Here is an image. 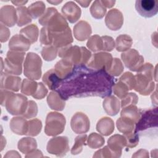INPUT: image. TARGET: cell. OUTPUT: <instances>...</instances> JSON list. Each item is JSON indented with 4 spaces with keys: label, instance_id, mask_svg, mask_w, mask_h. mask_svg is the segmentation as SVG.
<instances>
[{
    "label": "cell",
    "instance_id": "51",
    "mask_svg": "<svg viewBox=\"0 0 158 158\" xmlns=\"http://www.w3.org/2000/svg\"><path fill=\"white\" fill-rule=\"evenodd\" d=\"M48 2H49V3H51V4H57L59 3H60L62 2V1H48Z\"/></svg>",
    "mask_w": 158,
    "mask_h": 158
},
{
    "label": "cell",
    "instance_id": "50",
    "mask_svg": "<svg viewBox=\"0 0 158 158\" xmlns=\"http://www.w3.org/2000/svg\"><path fill=\"white\" fill-rule=\"evenodd\" d=\"M12 2L13 3V4H14L15 6H21V5H23V4H25V3H27V1H12Z\"/></svg>",
    "mask_w": 158,
    "mask_h": 158
},
{
    "label": "cell",
    "instance_id": "4",
    "mask_svg": "<svg viewBox=\"0 0 158 158\" xmlns=\"http://www.w3.org/2000/svg\"><path fill=\"white\" fill-rule=\"evenodd\" d=\"M65 118L59 113L50 112L46 117L44 131L48 136H54L61 133L65 128Z\"/></svg>",
    "mask_w": 158,
    "mask_h": 158
},
{
    "label": "cell",
    "instance_id": "17",
    "mask_svg": "<svg viewBox=\"0 0 158 158\" xmlns=\"http://www.w3.org/2000/svg\"><path fill=\"white\" fill-rule=\"evenodd\" d=\"M63 79L57 73L55 70H48L43 77V81L51 90L57 89L62 84Z\"/></svg>",
    "mask_w": 158,
    "mask_h": 158
},
{
    "label": "cell",
    "instance_id": "5",
    "mask_svg": "<svg viewBox=\"0 0 158 158\" xmlns=\"http://www.w3.org/2000/svg\"><path fill=\"white\" fill-rule=\"evenodd\" d=\"M7 110L12 115H23L27 107V98L20 94L12 93L7 99Z\"/></svg>",
    "mask_w": 158,
    "mask_h": 158
},
{
    "label": "cell",
    "instance_id": "48",
    "mask_svg": "<svg viewBox=\"0 0 158 158\" xmlns=\"http://www.w3.org/2000/svg\"><path fill=\"white\" fill-rule=\"evenodd\" d=\"M101 1L105 7H106L108 8L112 7L115 2V1Z\"/></svg>",
    "mask_w": 158,
    "mask_h": 158
},
{
    "label": "cell",
    "instance_id": "20",
    "mask_svg": "<svg viewBox=\"0 0 158 158\" xmlns=\"http://www.w3.org/2000/svg\"><path fill=\"white\" fill-rule=\"evenodd\" d=\"M12 131L18 135H26L28 129V122L22 117H14L10 124Z\"/></svg>",
    "mask_w": 158,
    "mask_h": 158
},
{
    "label": "cell",
    "instance_id": "1",
    "mask_svg": "<svg viewBox=\"0 0 158 158\" xmlns=\"http://www.w3.org/2000/svg\"><path fill=\"white\" fill-rule=\"evenodd\" d=\"M114 85V78L105 69H95L85 64L73 66L61 85L56 89L66 100L75 97H106L109 96Z\"/></svg>",
    "mask_w": 158,
    "mask_h": 158
},
{
    "label": "cell",
    "instance_id": "15",
    "mask_svg": "<svg viewBox=\"0 0 158 158\" xmlns=\"http://www.w3.org/2000/svg\"><path fill=\"white\" fill-rule=\"evenodd\" d=\"M17 20V12L12 6H5L1 9V21L9 27H12Z\"/></svg>",
    "mask_w": 158,
    "mask_h": 158
},
{
    "label": "cell",
    "instance_id": "45",
    "mask_svg": "<svg viewBox=\"0 0 158 158\" xmlns=\"http://www.w3.org/2000/svg\"><path fill=\"white\" fill-rule=\"evenodd\" d=\"M48 90L44 85L42 83H38V87L35 93L32 95L33 98L37 99H41L43 98L47 94Z\"/></svg>",
    "mask_w": 158,
    "mask_h": 158
},
{
    "label": "cell",
    "instance_id": "7",
    "mask_svg": "<svg viewBox=\"0 0 158 158\" xmlns=\"http://www.w3.org/2000/svg\"><path fill=\"white\" fill-rule=\"evenodd\" d=\"M152 77L144 73L139 72L135 77V89L141 94L148 95L154 90V83Z\"/></svg>",
    "mask_w": 158,
    "mask_h": 158
},
{
    "label": "cell",
    "instance_id": "16",
    "mask_svg": "<svg viewBox=\"0 0 158 158\" xmlns=\"http://www.w3.org/2000/svg\"><path fill=\"white\" fill-rule=\"evenodd\" d=\"M9 47L11 50L19 52L26 51L30 47V42L22 35H16L10 39Z\"/></svg>",
    "mask_w": 158,
    "mask_h": 158
},
{
    "label": "cell",
    "instance_id": "28",
    "mask_svg": "<svg viewBox=\"0 0 158 158\" xmlns=\"http://www.w3.org/2000/svg\"><path fill=\"white\" fill-rule=\"evenodd\" d=\"M131 44V38L126 35H120L116 39V49L118 51H123L128 49Z\"/></svg>",
    "mask_w": 158,
    "mask_h": 158
},
{
    "label": "cell",
    "instance_id": "41",
    "mask_svg": "<svg viewBox=\"0 0 158 158\" xmlns=\"http://www.w3.org/2000/svg\"><path fill=\"white\" fill-rule=\"evenodd\" d=\"M37 112H38V109H37L36 104L33 101H30L28 102L27 109L24 112V114H23V115L27 118H32L36 115Z\"/></svg>",
    "mask_w": 158,
    "mask_h": 158
},
{
    "label": "cell",
    "instance_id": "10",
    "mask_svg": "<svg viewBox=\"0 0 158 158\" xmlns=\"http://www.w3.org/2000/svg\"><path fill=\"white\" fill-rule=\"evenodd\" d=\"M125 66L132 71H138L144 62V59L135 49H131L121 55Z\"/></svg>",
    "mask_w": 158,
    "mask_h": 158
},
{
    "label": "cell",
    "instance_id": "43",
    "mask_svg": "<svg viewBox=\"0 0 158 158\" xmlns=\"http://www.w3.org/2000/svg\"><path fill=\"white\" fill-rule=\"evenodd\" d=\"M112 88L114 93L120 98H123V97L127 94V92L128 90L127 86L125 85H123V83L120 81L115 85H114Z\"/></svg>",
    "mask_w": 158,
    "mask_h": 158
},
{
    "label": "cell",
    "instance_id": "46",
    "mask_svg": "<svg viewBox=\"0 0 158 158\" xmlns=\"http://www.w3.org/2000/svg\"><path fill=\"white\" fill-rule=\"evenodd\" d=\"M101 38L103 41L102 42V50L112 51L115 46L114 41V40L112 39V38H111L110 36H102Z\"/></svg>",
    "mask_w": 158,
    "mask_h": 158
},
{
    "label": "cell",
    "instance_id": "25",
    "mask_svg": "<svg viewBox=\"0 0 158 158\" xmlns=\"http://www.w3.org/2000/svg\"><path fill=\"white\" fill-rule=\"evenodd\" d=\"M134 124L135 122L133 120L126 117H121L117 120L118 130L124 134L131 132L134 129Z\"/></svg>",
    "mask_w": 158,
    "mask_h": 158
},
{
    "label": "cell",
    "instance_id": "8",
    "mask_svg": "<svg viewBox=\"0 0 158 158\" xmlns=\"http://www.w3.org/2000/svg\"><path fill=\"white\" fill-rule=\"evenodd\" d=\"M135 9L142 17L150 18L157 14L158 1L157 0H137Z\"/></svg>",
    "mask_w": 158,
    "mask_h": 158
},
{
    "label": "cell",
    "instance_id": "34",
    "mask_svg": "<svg viewBox=\"0 0 158 158\" xmlns=\"http://www.w3.org/2000/svg\"><path fill=\"white\" fill-rule=\"evenodd\" d=\"M87 46L93 51L102 50V40L98 35L92 36L87 43Z\"/></svg>",
    "mask_w": 158,
    "mask_h": 158
},
{
    "label": "cell",
    "instance_id": "39",
    "mask_svg": "<svg viewBox=\"0 0 158 158\" xmlns=\"http://www.w3.org/2000/svg\"><path fill=\"white\" fill-rule=\"evenodd\" d=\"M120 81L123 84L127 85L128 90L132 89L135 88V77L130 72L125 73L120 78Z\"/></svg>",
    "mask_w": 158,
    "mask_h": 158
},
{
    "label": "cell",
    "instance_id": "12",
    "mask_svg": "<svg viewBox=\"0 0 158 158\" xmlns=\"http://www.w3.org/2000/svg\"><path fill=\"white\" fill-rule=\"evenodd\" d=\"M106 24L112 30H117L121 28L123 22L122 12L117 9L110 10L106 17Z\"/></svg>",
    "mask_w": 158,
    "mask_h": 158
},
{
    "label": "cell",
    "instance_id": "2",
    "mask_svg": "<svg viewBox=\"0 0 158 158\" xmlns=\"http://www.w3.org/2000/svg\"><path fill=\"white\" fill-rule=\"evenodd\" d=\"M157 128V107L140 110L139 117L136 122L135 133L142 135L148 130Z\"/></svg>",
    "mask_w": 158,
    "mask_h": 158
},
{
    "label": "cell",
    "instance_id": "44",
    "mask_svg": "<svg viewBox=\"0 0 158 158\" xmlns=\"http://www.w3.org/2000/svg\"><path fill=\"white\" fill-rule=\"evenodd\" d=\"M126 144L128 147H134L136 146L139 141L138 133H128L125 134Z\"/></svg>",
    "mask_w": 158,
    "mask_h": 158
},
{
    "label": "cell",
    "instance_id": "33",
    "mask_svg": "<svg viewBox=\"0 0 158 158\" xmlns=\"http://www.w3.org/2000/svg\"><path fill=\"white\" fill-rule=\"evenodd\" d=\"M38 87V83L35 81L24 79L22 82L21 91L27 95H33Z\"/></svg>",
    "mask_w": 158,
    "mask_h": 158
},
{
    "label": "cell",
    "instance_id": "29",
    "mask_svg": "<svg viewBox=\"0 0 158 158\" xmlns=\"http://www.w3.org/2000/svg\"><path fill=\"white\" fill-rule=\"evenodd\" d=\"M106 8L103 6L101 1H95L90 7V12L92 16L96 19H101L105 15Z\"/></svg>",
    "mask_w": 158,
    "mask_h": 158
},
{
    "label": "cell",
    "instance_id": "6",
    "mask_svg": "<svg viewBox=\"0 0 158 158\" xmlns=\"http://www.w3.org/2000/svg\"><path fill=\"white\" fill-rule=\"evenodd\" d=\"M24 54L23 52L9 51L5 59V71L9 73L20 75Z\"/></svg>",
    "mask_w": 158,
    "mask_h": 158
},
{
    "label": "cell",
    "instance_id": "13",
    "mask_svg": "<svg viewBox=\"0 0 158 158\" xmlns=\"http://www.w3.org/2000/svg\"><path fill=\"white\" fill-rule=\"evenodd\" d=\"M62 12L70 23H74L77 21L81 15L80 8L73 1L65 3L62 8Z\"/></svg>",
    "mask_w": 158,
    "mask_h": 158
},
{
    "label": "cell",
    "instance_id": "47",
    "mask_svg": "<svg viewBox=\"0 0 158 158\" xmlns=\"http://www.w3.org/2000/svg\"><path fill=\"white\" fill-rule=\"evenodd\" d=\"M122 107H125L128 105L133 104H135L137 102L138 97L135 93H128V95L125 98H122Z\"/></svg>",
    "mask_w": 158,
    "mask_h": 158
},
{
    "label": "cell",
    "instance_id": "35",
    "mask_svg": "<svg viewBox=\"0 0 158 158\" xmlns=\"http://www.w3.org/2000/svg\"><path fill=\"white\" fill-rule=\"evenodd\" d=\"M57 49L55 46H48L44 47L41 51V54L44 60L49 61L52 60L56 58L57 55Z\"/></svg>",
    "mask_w": 158,
    "mask_h": 158
},
{
    "label": "cell",
    "instance_id": "30",
    "mask_svg": "<svg viewBox=\"0 0 158 158\" xmlns=\"http://www.w3.org/2000/svg\"><path fill=\"white\" fill-rule=\"evenodd\" d=\"M121 117L131 119L135 123L139 118V112L136 106H130L127 108L123 107L121 112Z\"/></svg>",
    "mask_w": 158,
    "mask_h": 158
},
{
    "label": "cell",
    "instance_id": "36",
    "mask_svg": "<svg viewBox=\"0 0 158 158\" xmlns=\"http://www.w3.org/2000/svg\"><path fill=\"white\" fill-rule=\"evenodd\" d=\"M104 143V139L96 133H92L88 138V145L93 148L101 147Z\"/></svg>",
    "mask_w": 158,
    "mask_h": 158
},
{
    "label": "cell",
    "instance_id": "49",
    "mask_svg": "<svg viewBox=\"0 0 158 158\" xmlns=\"http://www.w3.org/2000/svg\"><path fill=\"white\" fill-rule=\"evenodd\" d=\"M77 2L81 4V6L82 7H86L88 6V5L89 4V3L91 2V1H76Z\"/></svg>",
    "mask_w": 158,
    "mask_h": 158
},
{
    "label": "cell",
    "instance_id": "23",
    "mask_svg": "<svg viewBox=\"0 0 158 158\" xmlns=\"http://www.w3.org/2000/svg\"><path fill=\"white\" fill-rule=\"evenodd\" d=\"M73 65L68 61L67 60L64 59L60 61H59L56 66V72L59 75V76L64 79L65 77H67L72 71Z\"/></svg>",
    "mask_w": 158,
    "mask_h": 158
},
{
    "label": "cell",
    "instance_id": "3",
    "mask_svg": "<svg viewBox=\"0 0 158 158\" xmlns=\"http://www.w3.org/2000/svg\"><path fill=\"white\" fill-rule=\"evenodd\" d=\"M42 61L35 53L28 52L24 62V75L31 80H38L41 75Z\"/></svg>",
    "mask_w": 158,
    "mask_h": 158
},
{
    "label": "cell",
    "instance_id": "32",
    "mask_svg": "<svg viewBox=\"0 0 158 158\" xmlns=\"http://www.w3.org/2000/svg\"><path fill=\"white\" fill-rule=\"evenodd\" d=\"M42 127L41 122L38 119H33L28 122V129L26 135L36 136L41 131Z\"/></svg>",
    "mask_w": 158,
    "mask_h": 158
},
{
    "label": "cell",
    "instance_id": "18",
    "mask_svg": "<svg viewBox=\"0 0 158 158\" xmlns=\"http://www.w3.org/2000/svg\"><path fill=\"white\" fill-rule=\"evenodd\" d=\"M75 38L79 41H85L91 33V28L87 22L81 21L73 27Z\"/></svg>",
    "mask_w": 158,
    "mask_h": 158
},
{
    "label": "cell",
    "instance_id": "24",
    "mask_svg": "<svg viewBox=\"0 0 158 158\" xmlns=\"http://www.w3.org/2000/svg\"><path fill=\"white\" fill-rule=\"evenodd\" d=\"M20 33L22 34V35L24 36L30 42V43H33L37 41L38 36V29L35 25L31 24L22 29Z\"/></svg>",
    "mask_w": 158,
    "mask_h": 158
},
{
    "label": "cell",
    "instance_id": "38",
    "mask_svg": "<svg viewBox=\"0 0 158 158\" xmlns=\"http://www.w3.org/2000/svg\"><path fill=\"white\" fill-rule=\"evenodd\" d=\"M57 12V9L54 7H49L46 11L43 14V15L39 19V23L44 26H46L50 19Z\"/></svg>",
    "mask_w": 158,
    "mask_h": 158
},
{
    "label": "cell",
    "instance_id": "26",
    "mask_svg": "<svg viewBox=\"0 0 158 158\" xmlns=\"http://www.w3.org/2000/svg\"><path fill=\"white\" fill-rule=\"evenodd\" d=\"M16 12L18 26L21 27L31 22V18L27 7H19L16 9Z\"/></svg>",
    "mask_w": 158,
    "mask_h": 158
},
{
    "label": "cell",
    "instance_id": "9",
    "mask_svg": "<svg viewBox=\"0 0 158 158\" xmlns=\"http://www.w3.org/2000/svg\"><path fill=\"white\" fill-rule=\"evenodd\" d=\"M112 56L106 52L97 53L92 56L88 62V66L95 69H105L107 72L112 65Z\"/></svg>",
    "mask_w": 158,
    "mask_h": 158
},
{
    "label": "cell",
    "instance_id": "11",
    "mask_svg": "<svg viewBox=\"0 0 158 158\" xmlns=\"http://www.w3.org/2000/svg\"><path fill=\"white\" fill-rule=\"evenodd\" d=\"M71 127L76 133H83L89 129V121L88 117L83 113H76L71 120Z\"/></svg>",
    "mask_w": 158,
    "mask_h": 158
},
{
    "label": "cell",
    "instance_id": "19",
    "mask_svg": "<svg viewBox=\"0 0 158 158\" xmlns=\"http://www.w3.org/2000/svg\"><path fill=\"white\" fill-rule=\"evenodd\" d=\"M103 107L108 115H115L120 109L119 101L113 96L107 97L103 102Z\"/></svg>",
    "mask_w": 158,
    "mask_h": 158
},
{
    "label": "cell",
    "instance_id": "42",
    "mask_svg": "<svg viewBox=\"0 0 158 158\" xmlns=\"http://www.w3.org/2000/svg\"><path fill=\"white\" fill-rule=\"evenodd\" d=\"M40 41L42 44L49 45L52 43V37L51 32L47 27H44L41 30Z\"/></svg>",
    "mask_w": 158,
    "mask_h": 158
},
{
    "label": "cell",
    "instance_id": "31",
    "mask_svg": "<svg viewBox=\"0 0 158 158\" xmlns=\"http://www.w3.org/2000/svg\"><path fill=\"white\" fill-rule=\"evenodd\" d=\"M5 79L4 87L6 88L15 91H18L19 90L21 81L20 78L5 75Z\"/></svg>",
    "mask_w": 158,
    "mask_h": 158
},
{
    "label": "cell",
    "instance_id": "22",
    "mask_svg": "<svg viewBox=\"0 0 158 158\" xmlns=\"http://www.w3.org/2000/svg\"><path fill=\"white\" fill-rule=\"evenodd\" d=\"M96 128L97 130L102 135L107 136L111 134L114 130V122L112 119L108 117L102 118L98 122Z\"/></svg>",
    "mask_w": 158,
    "mask_h": 158
},
{
    "label": "cell",
    "instance_id": "40",
    "mask_svg": "<svg viewBox=\"0 0 158 158\" xmlns=\"http://www.w3.org/2000/svg\"><path fill=\"white\" fill-rule=\"evenodd\" d=\"M87 135H81L79 136H77L75 139V144L73 146L72 149V153L73 154H76L81 152L82 150V147L83 145L85 144V141L86 139Z\"/></svg>",
    "mask_w": 158,
    "mask_h": 158
},
{
    "label": "cell",
    "instance_id": "27",
    "mask_svg": "<svg viewBox=\"0 0 158 158\" xmlns=\"http://www.w3.org/2000/svg\"><path fill=\"white\" fill-rule=\"evenodd\" d=\"M45 10V4L43 1H36L31 4L28 8V12L33 19L43 15Z\"/></svg>",
    "mask_w": 158,
    "mask_h": 158
},
{
    "label": "cell",
    "instance_id": "21",
    "mask_svg": "<svg viewBox=\"0 0 158 158\" xmlns=\"http://www.w3.org/2000/svg\"><path fill=\"white\" fill-rule=\"evenodd\" d=\"M47 101L49 106L54 110H62L65 106L64 99H63L60 94L56 91L51 92L49 93Z\"/></svg>",
    "mask_w": 158,
    "mask_h": 158
},
{
    "label": "cell",
    "instance_id": "14",
    "mask_svg": "<svg viewBox=\"0 0 158 158\" xmlns=\"http://www.w3.org/2000/svg\"><path fill=\"white\" fill-rule=\"evenodd\" d=\"M52 37V43L54 46L61 47L70 44L73 41L70 27L65 30L57 33H51Z\"/></svg>",
    "mask_w": 158,
    "mask_h": 158
},
{
    "label": "cell",
    "instance_id": "37",
    "mask_svg": "<svg viewBox=\"0 0 158 158\" xmlns=\"http://www.w3.org/2000/svg\"><path fill=\"white\" fill-rule=\"evenodd\" d=\"M123 70V67L119 59L115 58L113 60L112 67L109 69L107 72L111 76H118L122 73Z\"/></svg>",
    "mask_w": 158,
    "mask_h": 158
}]
</instances>
